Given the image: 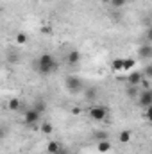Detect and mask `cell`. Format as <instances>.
<instances>
[{"label": "cell", "mask_w": 152, "mask_h": 154, "mask_svg": "<svg viewBox=\"0 0 152 154\" xmlns=\"http://www.w3.org/2000/svg\"><path fill=\"white\" fill-rule=\"evenodd\" d=\"M84 97H86V99H90V100H91V99H95V97H97V88H93V86H91V88H86Z\"/></svg>", "instance_id": "15"}, {"label": "cell", "mask_w": 152, "mask_h": 154, "mask_svg": "<svg viewBox=\"0 0 152 154\" xmlns=\"http://www.w3.org/2000/svg\"><path fill=\"white\" fill-rule=\"evenodd\" d=\"M99 2H102V4H106V2H111V0H99Z\"/></svg>", "instance_id": "27"}, {"label": "cell", "mask_w": 152, "mask_h": 154, "mask_svg": "<svg viewBox=\"0 0 152 154\" xmlns=\"http://www.w3.org/2000/svg\"><path fill=\"white\" fill-rule=\"evenodd\" d=\"M65 86H66V90L70 91V93H79V91H82V88H84V82L81 81V77L77 75H68L65 79Z\"/></svg>", "instance_id": "2"}, {"label": "cell", "mask_w": 152, "mask_h": 154, "mask_svg": "<svg viewBox=\"0 0 152 154\" xmlns=\"http://www.w3.org/2000/svg\"><path fill=\"white\" fill-rule=\"evenodd\" d=\"M141 72H143V77L145 79H152V65H147Z\"/></svg>", "instance_id": "21"}, {"label": "cell", "mask_w": 152, "mask_h": 154, "mask_svg": "<svg viewBox=\"0 0 152 154\" xmlns=\"http://www.w3.org/2000/svg\"><path fill=\"white\" fill-rule=\"evenodd\" d=\"M127 97H131V99H138V95H140V91H138V86H127Z\"/></svg>", "instance_id": "14"}, {"label": "cell", "mask_w": 152, "mask_h": 154, "mask_svg": "<svg viewBox=\"0 0 152 154\" xmlns=\"http://www.w3.org/2000/svg\"><path fill=\"white\" fill-rule=\"evenodd\" d=\"M52 131H54L52 124H48V122H43V124H41V133H43V134H52Z\"/></svg>", "instance_id": "16"}, {"label": "cell", "mask_w": 152, "mask_h": 154, "mask_svg": "<svg viewBox=\"0 0 152 154\" xmlns=\"http://www.w3.org/2000/svg\"><path fill=\"white\" fill-rule=\"evenodd\" d=\"M39 122H41V113H39L38 109L31 108V109L25 111V124L27 125H36Z\"/></svg>", "instance_id": "5"}, {"label": "cell", "mask_w": 152, "mask_h": 154, "mask_svg": "<svg viewBox=\"0 0 152 154\" xmlns=\"http://www.w3.org/2000/svg\"><path fill=\"white\" fill-rule=\"evenodd\" d=\"M145 118H147V120L152 124V106H149V108L145 109Z\"/></svg>", "instance_id": "23"}, {"label": "cell", "mask_w": 152, "mask_h": 154, "mask_svg": "<svg viewBox=\"0 0 152 154\" xmlns=\"http://www.w3.org/2000/svg\"><path fill=\"white\" fill-rule=\"evenodd\" d=\"M109 4L113 5V9H122V7L127 4V0H111Z\"/></svg>", "instance_id": "20"}, {"label": "cell", "mask_w": 152, "mask_h": 154, "mask_svg": "<svg viewBox=\"0 0 152 154\" xmlns=\"http://www.w3.org/2000/svg\"><path fill=\"white\" fill-rule=\"evenodd\" d=\"M134 65H136V61H134L132 57H125V59H123V70H125V72H129L131 68H134Z\"/></svg>", "instance_id": "13"}, {"label": "cell", "mask_w": 152, "mask_h": 154, "mask_svg": "<svg viewBox=\"0 0 152 154\" xmlns=\"http://www.w3.org/2000/svg\"><path fill=\"white\" fill-rule=\"evenodd\" d=\"M27 41H29V36H27L25 32H18V34H16V43H18V45H25Z\"/></svg>", "instance_id": "17"}, {"label": "cell", "mask_w": 152, "mask_h": 154, "mask_svg": "<svg viewBox=\"0 0 152 154\" xmlns=\"http://www.w3.org/2000/svg\"><path fill=\"white\" fill-rule=\"evenodd\" d=\"M97 151L102 152V154L109 152V151H111V142H109V140H100V142L97 143Z\"/></svg>", "instance_id": "10"}, {"label": "cell", "mask_w": 152, "mask_h": 154, "mask_svg": "<svg viewBox=\"0 0 152 154\" xmlns=\"http://www.w3.org/2000/svg\"><path fill=\"white\" fill-rule=\"evenodd\" d=\"M88 116H90L91 120H95V122H102V120L108 118V108L102 106V104H100V106H93V108H90Z\"/></svg>", "instance_id": "3"}, {"label": "cell", "mask_w": 152, "mask_h": 154, "mask_svg": "<svg viewBox=\"0 0 152 154\" xmlns=\"http://www.w3.org/2000/svg\"><path fill=\"white\" fill-rule=\"evenodd\" d=\"M138 57L140 59H152V45L149 43H145V45H141L140 48H138Z\"/></svg>", "instance_id": "7"}, {"label": "cell", "mask_w": 152, "mask_h": 154, "mask_svg": "<svg viewBox=\"0 0 152 154\" xmlns=\"http://www.w3.org/2000/svg\"><path fill=\"white\" fill-rule=\"evenodd\" d=\"M34 109H38L39 113H45V109H47V102H45V100H36V102H34Z\"/></svg>", "instance_id": "18"}, {"label": "cell", "mask_w": 152, "mask_h": 154, "mask_svg": "<svg viewBox=\"0 0 152 154\" xmlns=\"http://www.w3.org/2000/svg\"><path fill=\"white\" fill-rule=\"evenodd\" d=\"M145 77H143V72H131L129 75H127V84L129 86H138V84H141V81H143Z\"/></svg>", "instance_id": "6"}, {"label": "cell", "mask_w": 152, "mask_h": 154, "mask_svg": "<svg viewBox=\"0 0 152 154\" xmlns=\"http://www.w3.org/2000/svg\"><path fill=\"white\" fill-rule=\"evenodd\" d=\"M34 66L41 75H50L52 72H56L59 68V63L54 59L52 54H41L38 59L34 61Z\"/></svg>", "instance_id": "1"}, {"label": "cell", "mask_w": 152, "mask_h": 154, "mask_svg": "<svg viewBox=\"0 0 152 154\" xmlns=\"http://www.w3.org/2000/svg\"><path fill=\"white\" fill-rule=\"evenodd\" d=\"M131 131L129 129H123V131H120V134H118V140L122 142V143H129V140H131Z\"/></svg>", "instance_id": "11"}, {"label": "cell", "mask_w": 152, "mask_h": 154, "mask_svg": "<svg viewBox=\"0 0 152 154\" xmlns=\"http://www.w3.org/2000/svg\"><path fill=\"white\" fill-rule=\"evenodd\" d=\"M145 38H147V41H149V43H152V25L147 29V31H145Z\"/></svg>", "instance_id": "24"}, {"label": "cell", "mask_w": 152, "mask_h": 154, "mask_svg": "<svg viewBox=\"0 0 152 154\" xmlns=\"http://www.w3.org/2000/svg\"><path fill=\"white\" fill-rule=\"evenodd\" d=\"M41 32L48 36V34H52V29H50V27H41Z\"/></svg>", "instance_id": "25"}, {"label": "cell", "mask_w": 152, "mask_h": 154, "mask_svg": "<svg viewBox=\"0 0 152 154\" xmlns=\"http://www.w3.org/2000/svg\"><path fill=\"white\" fill-rule=\"evenodd\" d=\"M111 68H113L114 72H120V70H123V59H122V57H116V59H113V63H111Z\"/></svg>", "instance_id": "12"}, {"label": "cell", "mask_w": 152, "mask_h": 154, "mask_svg": "<svg viewBox=\"0 0 152 154\" xmlns=\"http://www.w3.org/2000/svg\"><path fill=\"white\" fill-rule=\"evenodd\" d=\"M138 104H140L143 109H147L149 106H152V88L140 91V95H138Z\"/></svg>", "instance_id": "4"}, {"label": "cell", "mask_w": 152, "mask_h": 154, "mask_svg": "<svg viewBox=\"0 0 152 154\" xmlns=\"http://www.w3.org/2000/svg\"><path fill=\"white\" fill-rule=\"evenodd\" d=\"M61 149H63V147H61V143H59V142H56V140H52V142H48V143H47V152H48V154H57Z\"/></svg>", "instance_id": "9"}, {"label": "cell", "mask_w": 152, "mask_h": 154, "mask_svg": "<svg viewBox=\"0 0 152 154\" xmlns=\"http://www.w3.org/2000/svg\"><path fill=\"white\" fill-rule=\"evenodd\" d=\"M57 154H66V151H65V149H61V151H59Z\"/></svg>", "instance_id": "26"}, {"label": "cell", "mask_w": 152, "mask_h": 154, "mask_svg": "<svg viewBox=\"0 0 152 154\" xmlns=\"http://www.w3.org/2000/svg\"><path fill=\"white\" fill-rule=\"evenodd\" d=\"M79 61H81V52L79 50H70V54L66 56V63L70 65V66H75V65H79Z\"/></svg>", "instance_id": "8"}, {"label": "cell", "mask_w": 152, "mask_h": 154, "mask_svg": "<svg viewBox=\"0 0 152 154\" xmlns=\"http://www.w3.org/2000/svg\"><path fill=\"white\" fill-rule=\"evenodd\" d=\"M95 138H97L99 142H100V140H108V133H106V131H100V133L95 134Z\"/></svg>", "instance_id": "22"}, {"label": "cell", "mask_w": 152, "mask_h": 154, "mask_svg": "<svg viewBox=\"0 0 152 154\" xmlns=\"http://www.w3.org/2000/svg\"><path fill=\"white\" fill-rule=\"evenodd\" d=\"M7 108H9L11 111H16V109H20V100H18V99H11Z\"/></svg>", "instance_id": "19"}]
</instances>
